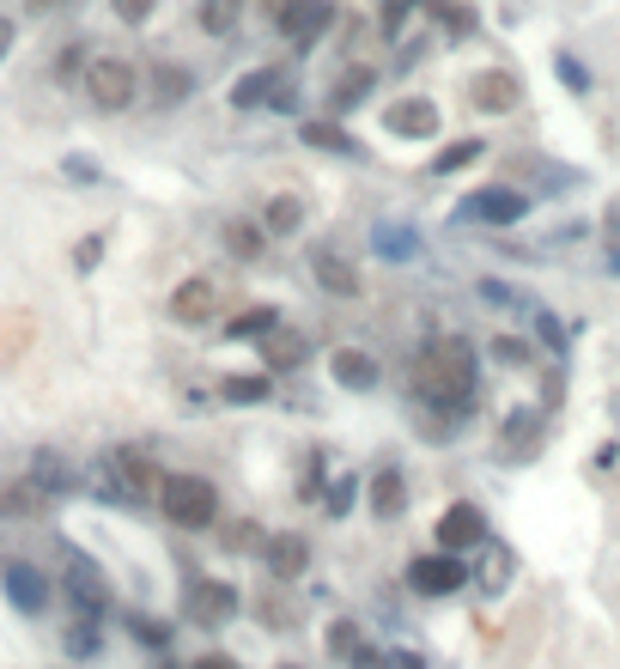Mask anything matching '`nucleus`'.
Segmentation results:
<instances>
[{
	"label": "nucleus",
	"instance_id": "1",
	"mask_svg": "<svg viewBox=\"0 0 620 669\" xmlns=\"http://www.w3.org/2000/svg\"><path fill=\"white\" fill-rule=\"evenodd\" d=\"M474 378H481V366H474V347L469 341H432L420 359H413V390H420V402L444 408V415H462V408L474 402Z\"/></svg>",
	"mask_w": 620,
	"mask_h": 669
},
{
	"label": "nucleus",
	"instance_id": "2",
	"mask_svg": "<svg viewBox=\"0 0 620 669\" xmlns=\"http://www.w3.org/2000/svg\"><path fill=\"white\" fill-rule=\"evenodd\" d=\"M159 511L177 523V530H207V523L219 518V493H213L207 475H164Z\"/></svg>",
	"mask_w": 620,
	"mask_h": 669
},
{
	"label": "nucleus",
	"instance_id": "3",
	"mask_svg": "<svg viewBox=\"0 0 620 669\" xmlns=\"http://www.w3.org/2000/svg\"><path fill=\"white\" fill-rule=\"evenodd\" d=\"M86 98H92L98 110H128L140 98V73L116 56H98L92 68H86Z\"/></svg>",
	"mask_w": 620,
	"mask_h": 669
},
{
	"label": "nucleus",
	"instance_id": "4",
	"mask_svg": "<svg viewBox=\"0 0 620 669\" xmlns=\"http://www.w3.org/2000/svg\"><path fill=\"white\" fill-rule=\"evenodd\" d=\"M110 475H116V493H122V499H159V487H164V475L152 469L134 445L110 450Z\"/></svg>",
	"mask_w": 620,
	"mask_h": 669
},
{
	"label": "nucleus",
	"instance_id": "5",
	"mask_svg": "<svg viewBox=\"0 0 620 669\" xmlns=\"http://www.w3.org/2000/svg\"><path fill=\"white\" fill-rule=\"evenodd\" d=\"M432 542L444 548V555H462V548H481L487 542V518H481V506H450L444 518H438V530H432Z\"/></svg>",
	"mask_w": 620,
	"mask_h": 669
},
{
	"label": "nucleus",
	"instance_id": "6",
	"mask_svg": "<svg viewBox=\"0 0 620 669\" xmlns=\"http://www.w3.org/2000/svg\"><path fill=\"white\" fill-rule=\"evenodd\" d=\"M462 560L457 555H420L408 566V585L420 590V597H450V590H462Z\"/></svg>",
	"mask_w": 620,
	"mask_h": 669
},
{
	"label": "nucleus",
	"instance_id": "7",
	"mask_svg": "<svg viewBox=\"0 0 620 669\" xmlns=\"http://www.w3.org/2000/svg\"><path fill=\"white\" fill-rule=\"evenodd\" d=\"M469 98H474V110L506 116V110L523 104V86H517V73H506V68H487V73H474V80H469Z\"/></svg>",
	"mask_w": 620,
	"mask_h": 669
},
{
	"label": "nucleus",
	"instance_id": "8",
	"mask_svg": "<svg viewBox=\"0 0 620 669\" xmlns=\"http://www.w3.org/2000/svg\"><path fill=\"white\" fill-rule=\"evenodd\" d=\"M274 19H280V31H287L292 43H299V49H310L322 31H329L334 7H329V0H292V7H280Z\"/></svg>",
	"mask_w": 620,
	"mask_h": 669
},
{
	"label": "nucleus",
	"instance_id": "9",
	"mask_svg": "<svg viewBox=\"0 0 620 669\" xmlns=\"http://www.w3.org/2000/svg\"><path fill=\"white\" fill-rule=\"evenodd\" d=\"M189 615H196L201 627L231 621V615H238V590H231L226 578H196V585H189Z\"/></svg>",
	"mask_w": 620,
	"mask_h": 669
},
{
	"label": "nucleus",
	"instance_id": "10",
	"mask_svg": "<svg viewBox=\"0 0 620 669\" xmlns=\"http://www.w3.org/2000/svg\"><path fill=\"white\" fill-rule=\"evenodd\" d=\"M171 317L177 323H213L219 317V280H207V274L183 280V287L171 292Z\"/></svg>",
	"mask_w": 620,
	"mask_h": 669
},
{
	"label": "nucleus",
	"instance_id": "11",
	"mask_svg": "<svg viewBox=\"0 0 620 669\" xmlns=\"http://www.w3.org/2000/svg\"><path fill=\"white\" fill-rule=\"evenodd\" d=\"M383 128L402 134V140H432L438 134V104L432 98H402V104L383 110Z\"/></svg>",
	"mask_w": 620,
	"mask_h": 669
},
{
	"label": "nucleus",
	"instance_id": "12",
	"mask_svg": "<svg viewBox=\"0 0 620 669\" xmlns=\"http://www.w3.org/2000/svg\"><path fill=\"white\" fill-rule=\"evenodd\" d=\"M280 86H287V73H280V68H250V73H238V80H231V104H238V110L274 104Z\"/></svg>",
	"mask_w": 620,
	"mask_h": 669
},
{
	"label": "nucleus",
	"instance_id": "13",
	"mask_svg": "<svg viewBox=\"0 0 620 669\" xmlns=\"http://www.w3.org/2000/svg\"><path fill=\"white\" fill-rule=\"evenodd\" d=\"M469 213L474 220H493V226H511V220H523V196L517 189H481Z\"/></svg>",
	"mask_w": 620,
	"mask_h": 669
},
{
	"label": "nucleus",
	"instance_id": "14",
	"mask_svg": "<svg viewBox=\"0 0 620 669\" xmlns=\"http://www.w3.org/2000/svg\"><path fill=\"white\" fill-rule=\"evenodd\" d=\"M310 268H317V287L322 292H334V299H359V274L341 262V256L317 250V262H310Z\"/></svg>",
	"mask_w": 620,
	"mask_h": 669
},
{
	"label": "nucleus",
	"instance_id": "15",
	"mask_svg": "<svg viewBox=\"0 0 620 669\" xmlns=\"http://www.w3.org/2000/svg\"><path fill=\"white\" fill-rule=\"evenodd\" d=\"M378 359H366V353H353V347H341L334 353V383H347V390H378Z\"/></svg>",
	"mask_w": 620,
	"mask_h": 669
},
{
	"label": "nucleus",
	"instance_id": "16",
	"mask_svg": "<svg viewBox=\"0 0 620 669\" xmlns=\"http://www.w3.org/2000/svg\"><path fill=\"white\" fill-rule=\"evenodd\" d=\"M310 560V548L299 542V536H268V572L274 578H299Z\"/></svg>",
	"mask_w": 620,
	"mask_h": 669
},
{
	"label": "nucleus",
	"instance_id": "17",
	"mask_svg": "<svg viewBox=\"0 0 620 669\" xmlns=\"http://www.w3.org/2000/svg\"><path fill=\"white\" fill-rule=\"evenodd\" d=\"M43 511V493L31 481H0V518H37Z\"/></svg>",
	"mask_w": 620,
	"mask_h": 669
},
{
	"label": "nucleus",
	"instance_id": "18",
	"mask_svg": "<svg viewBox=\"0 0 620 669\" xmlns=\"http://www.w3.org/2000/svg\"><path fill=\"white\" fill-rule=\"evenodd\" d=\"M7 585H12V602H19V609H43V578L31 572V566H7Z\"/></svg>",
	"mask_w": 620,
	"mask_h": 669
},
{
	"label": "nucleus",
	"instance_id": "19",
	"mask_svg": "<svg viewBox=\"0 0 620 669\" xmlns=\"http://www.w3.org/2000/svg\"><path fill=\"white\" fill-rule=\"evenodd\" d=\"M219 390H226V402H238V408H256V402H268V378H262V371H250V378H243V371H238V378H226V383H219Z\"/></svg>",
	"mask_w": 620,
	"mask_h": 669
},
{
	"label": "nucleus",
	"instance_id": "20",
	"mask_svg": "<svg viewBox=\"0 0 620 669\" xmlns=\"http://www.w3.org/2000/svg\"><path fill=\"white\" fill-rule=\"evenodd\" d=\"M262 243H268L262 226H250V220H231V226H226V250L243 256V262H250V256H262Z\"/></svg>",
	"mask_w": 620,
	"mask_h": 669
},
{
	"label": "nucleus",
	"instance_id": "21",
	"mask_svg": "<svg viewBox=\"0 0 620 669\" xmlns=\"http://www.w3.org/2000/svg\"><path fill=\"white\" fill-rule=\"evenodd\" d=\"M262 353H268V366H299L304 341H299V334H287V329H268L262 334Z\"/></svg>",
	"mask_w": 620,
	"mask_h": 669
},
{
	"label": "nucleus",
	"instance_id": "22",
	"mask_svg": "<svg viewBox=\"0 0 620 669\" xmlns=\"http://www.w3.org/2000/svg\"><path fill=\"white\" fill-rule=\"evenodd\" d=\"M402 475H396V469H383L378 475V481H371V511H378V518H390V511H402Z\"/></svg>",
	"mask_w": 620,
	"mask_h": 669
},
{
	"label": "nucleus",
	"instance_id": "23",
	"mask_svg": "<svg viewBox=\"0 0 620 669\" xmlns=\"http://www.w3.org/2000/svg\"><path fill=\"white\" fill-rule=\"evenodd\" d=\"M304 226V208H299V196H274L268 201V213H262V231H299Z\"/></svg>",
	"mask_w": 620,
	"mask_h": 669
},
{
	"label": "nucleus",
	"instance_id": "24",
	"mask_svg": "<svg viewBox=\"0 0 620 669\" xmlns=\"http://www.w3.org/2000/svg\"><path fill=\"white\" fill-rule=\"evenodd\" d=\"M366 92H371V68H353V73H347V80H334L329 104H334V110H353V104H359V98H366Z\"/></svg>",
	"mask_w": 620,
	"mask_h": 669
},
{
	"label": "nucleus",
	"instance_id": "25",
	"mask_svg": "<svg viewBox=\"0 0 620 669\" xmlns=\"http://www.w3.org/2000/svg\"><path fill=\"white\" fill-rule=\"evenodd\" d=\"M304 147H322V152H353V134L334 122H304Z\"/></svg>",
	"mask_w": 620,
	"mask_h": 669
},
{
	"label": "nucleus",
	"instance_id": "26",
	"mask_svg": "<svg viewBox=\"0 0 620 669\" xmlns=\"http://www.w3.org/2000/svg\"><path fill=\"white\" fill-rule=\"evenodd\" d=\"M268 329H280V311H274V304H256V311L231 317V334H268Z\"/></svg>",
	"mask_w": 620,
	"mask_h": 669
},
{
	"label": "nucleus",
	"instance_id": "27",
	"mask_svg": "<svg viewBox=\"0 0 620 669\" xmlns=\"http://www.w3.org/2000/svg\"><path fill=\"white\" fill-rule=\"evenodd\" d=\"M329 651H334V658H359V663H371V651H359V627H347V621H334V627H329Z\"/></svg>",
	"mask_w": 620,
	"mask_h": 669
},
{
	"label": "nucleus",
	"instance_id": "28",
	"mask_svg": "<svg viewBox=\"0 0 620 669\" xmlns=\"http://www.w3.org/2000/svg\"><path fill=\"white\" fill-rule=\"evenodd\" d=\"M152 86H159L164 104H183V98H189V73L183 68H159V73H152Z\"/></svg>",
	"mask_w": 620,
	"mask_h": 669
},
{
	"label": "nucleus",
	"instance_id": "29",
	"mask_svg": "<svg viewBox=\"0 0 620 669\" xmlns=\"http://www.w3.org/2000/svg\"><path fill=\"white\" fill-rule=\"evenodd\" d=\"M238 7H243V0H201V24H207V31H231Z\"/></svg>",
	"mask_w": 620,
	"mask_h": 669
},
{
	"label": "nucleus",
	"instance_id": "30",
	"mask_svg": "<svg viewBox=\"0 0 620 669\" xmlns=\"http://www.w3.org/2000/svg\"><path fill=\"white\" fill-rule=\"evenodd\" d=\"M481 140H457V147H450L444 152V159H438V171H462V164H474V159H481Z\"/></svg>",
	"mask_w": 620,
	"mask_h": 669
},
{
	"label": "nucleus",
	"instance_id": "31",
	"mask_svg": "<svg viewBox=\"0 0 620 669\" xmlns=\"http://www.w3.org/2000/svg\"><path fill=\"white\" fill-rule=\"evenodd\" d=\"M110 7H116V19H122V24H147L159 0H110Z\"/></svg>",
	"mask_w": 620,
	"mask_h": 669
},
{
	"label": "nucleus",
	"instance_id": "32",
	"mask_svg": "<svg viewBox=\"0 0 620 669\" xmlns=\"http://www.w3.org/2000/svg\"><path fill=\"white\" fill-rule=\"evenodd\" d=\"M408 12H413V0H383V31H396Z\"/></svg>",
	"mask_w": 620,
	"mask_h": 669
},
{
	"label": "nucleus",
	"instance_id": "33",
	"mask_svg": "<svg viewBox=\"0 0 620 669\" xmlns=\"http://www.w3.org/2000/svg\"><path fill=\"white\" fill-rule=\"evenodd\" d=\"M231 548H262V530H256V523H238V530H231Z\"/></svg>",
	"mask_w": 620,
	"mask_h": 669
},
{
	"label": "nucleus",
	"instance_id": "34",
	"mask_svg": "<svg viewBox=\"0 0 620 669\" xmlns=\"http://www.w3.org/2000/svg\"><path fill=\"white\" fill-rule=\"evenodd\" d=\"M347 506H353V481H341V487L329 493V511H347Z\"/></svg>",
	"mask_w": 620,
	"mask_h": 669
},
{
	"label": "nucleus",
	"instance_id": "35",
	"mask_svg": "<svg viewBox=\"0 0 620 669\" xmlns=\"http://www.w3.org/2000/svg\"><path fill=\"white\" fill-rule=\"evenodd\" d=\"M134 633L147 639V646H164V627L159 621H134Z\"/></svg>",
	"mask_w": 620,
	"mask_h": 669
},
{
	"label": "nucleus",
	"instance_id": "36",
	"mask_svg": "<svg viewBox=\"0 0 620 669\" xmlns=\"http://www.w3.org/2000/svg\"><path fill=\"white\" fill-rule=\"evenodd\" d=\"M196 669H238L231 658H196Z\"/></svg>",
	"mask_w": 620,
	"mask_h": 669
},
{
	"label": "nucleus",
	"instance_id": "37",
	"mask_svg": "<svg viewBox=\"0 0 620 669\" xmlns=\"http://www.w3.org/2000/svg\"><path fill=\"white\" fill-rule=\"evenodd\" d=\"M12 49V19H0V56Z\"/></svg>",
	"mask_w": 620,
	"mask_h": 669
},
{
	"label": "nucleus",
	"instance_id": "38",
	"mask_svg": "<svg viewBox=\"0 0 620 669\" xmlns=\"http://www.w3.org/2000/svg\"><path fill=\"white\" fill-rule=\"evenodd\" d=\"M268 7H274V12H280V7H292V0H268Z\"/></svg>",
	"mask_w": 620,
	"mask_h": 669
},
{
	"label": "nucleus",
	"instance_id": "39",
	"mask_svg": "<svg viewBox=\"0 0 620 669\" xmlns=\"http://www.w3.org/2000/svg\"><path fill=\"white\" fill-rule=\"evenodd\" d=\"M43 7H49V0H43Z\"/></svg>",
	"mask_w": 620,
	"mask_h": 669
}]
</instances>
